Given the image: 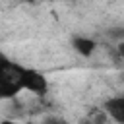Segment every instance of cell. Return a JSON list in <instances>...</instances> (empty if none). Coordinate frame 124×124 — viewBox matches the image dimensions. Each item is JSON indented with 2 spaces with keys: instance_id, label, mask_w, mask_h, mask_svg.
<instances>
[{
  "instance_id": "obj_1",
  "label": "cell",
  "mask_w": 124,
  "mask_h": 124,
  "mask_svg": "<svg viewBox=\"0 0 124 124\" xmlns=\"http://www.w3.org/2000/svg\"><path fill=\"white\" fill-rule=\"evenodd\" d=\"M21 72L23 68L10 62L0 52V99H14L21 89Z\"/></svg>"
},
{
  "instance_id": "obj_2",
  "label": "cell",
  "mask_w": 124,
  "mask_h": 124,
  "mask_svg": "<svg viewBox=\"0 0 124 124\" xmlns=\"http://www.w3.org/2000/svg\"><path fill=\"white\" fill-rule=\"evenodd\" d=\"M21 83H23V89H29L37 95H43L46 93V79L43 74L35 72V70H27L23 68L21 72Z\"/></svg>"
},
{
  "instance_id": "obj_3",
  "label": "cell",
  "mask_w": 124,
  "mask_h": 124,
  "mask_svg": "<svg viewBox=\"0 0 124 124\" xmlns=\"http://www.w3.org/2000/svg\"><path fill=\"white\" fill-rule=\"evenodd\" d=\"M105 112L116 120L118 124H124V97H112L105 103Z\"/></svg>"
},
{
  "instance_id": "obj_4",
  "label": "cell",
  "mask_w": 124,
  "mask_h": 124,
  "mask_svg": "<svg viewBox=\"0 0 124 124\" xmlns=\"http://www.w3.org/2000/svg\"><path fill=\"white\" fill-rule=\"evenodd\" d=\"M72 45H74V48L81 56H91L93 50H95V46H97V43L93 39H89V37H74Z\"/></svg>"
},
{
  "instance_id": "obj_5",
  "label": "cell",
  "mask_w": 124,
  "mask_h": 124,
  "mask_svg": "<svg viewBox=\"0 0 124 124\" xmlns=\"http://www.w3.org/2000/svg\"><path fill=\"white\" fill-rule=\"evenodd\" d=\"M107 35H108L110 39L122 43V41H124V27H110V29H107Z\"/></svg>"
},
{
  "instance_id": "obj_6",
  "label": "cell",
  "mask_w": 124,
  "mask_h": 124,
  "mask_svg": "<svg viewBox=\"0 0 124 124\" xmlns=\"http://www.w3.org/2000/svg\"><path fill=\"white\" fill-rule=\"evenodd\" d=\"M43 124H66V122L60 120V118H56V116H48V118H45Z\"/></svg>"
},
{
  "instance_id": "obj_7",
  "label": "cell",
  "mask_w": 124,
  "mask_h": 124,
  "mask_svg": "<svg viewBox=\"0 0 124 124\" xmlns=\"http://www.w3.org/2000/svg\"><path fill=\"white\" fill-rule=\"evenodd\" d=\"M116 54H118V58H122V60H124V41H122V43H118V46H116Z\"/></svg>"
},
{
  "instance_id": "obj_8",
  "label": "cell",
  "mask_w": 124,
  "mask_h": 124,
  "mask_svg": "<svg viewBox=\"0 0 124 124\" xmlns=\"http://www.w3.org/2000/svg\"><path fill=\"white\" fill-rule=\"evenodd\" d=\"M2 124H16V122H12V120H6V122H2Z\"/></svg>"
},
{
  "instance_id": "obj_9",
  "label": "cell",
  "mask_w": 124,
  "mask_h": 124,
  "mask_svg": "<svg viewBox=\"0 0 124 124\" xmlns=\"http://www.w3.org/2000/svg\"><path fill=\"white\" fill-rule=\"evenodd\" d=\"M25 2H31V4H35V2H37V0H25Z\"/></svg>"
}]
</instances>
